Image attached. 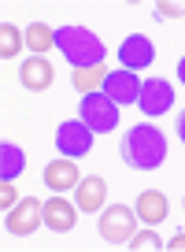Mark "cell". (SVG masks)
Wrapping results in <instances>:
<instances>
[{"label":"cell","instance_id":"obj_6","mask_svg":"<svg viewBox=\"0 0 185 252\" xmlns=\"http://www.w3.org/2000/svg\"><path fill=\"white\" fill-rule=\"evenodd\" d=\"M92 145V126H85L82 119H67V123H60V130H56V149H60V156H85Z\"/></svg>","mask_w":185,"mask_h":252},{"label":"cell","instance_id":"obj_21","mask_svg":"<svg viewBox=\"0 0 185 252\" xmlns=\"http://www.w3.org/2000/svg\"><path fill=\"white\" fill-rule=\"evenodd\" d=\"M15 204H19V189L11 186V182H0V208H4V212H11Z\"/></svg>","mask_w":185,"mask_h":252},{"label":"cell","instance_id":"obj_7","mask_svg":"<svg viewBox=\"0 0 185 252\" xmlns=\"http://www.w3.org/2000/svg\"><path fill=\"white\" fill-rule=\"evenodd\" d=\"M104 96H111V100L123 108V104H137L141 96V78L133 71H126V67H119V71H108V78H104Z\"/></svg>","mask_w":185,"mask_h":252},{"label":"cell","instance_id":"obj_1","mask_svg":"<svg viewBox=\"0 0 185 252\" xmlns=\"http://www.w3.org/2000/svg\"><path fill=\"white\" fill-rule=\"evenodd\" d=\"M123 159L137 171H155V167L167 159V137H163L159 126L137 123L130 126V134L123 141Z\"/></svg>","mask_w":185,"mask_h":252},{"label":"cell","instance_id":"obj_14","mask_svg":"<svg viewBox=\"0 0 185 252\" xmlns=\"http://www.w3.org/2000/svg\"><path fill=\"white\" fill-rule=\"evenodd\" d=\"M133 212H137L141 222H148V226H159V222L167 219L170 204H167V197H163V193H155V189H145V193L137 197V204H133Z\"/></svg>","mask_w":185,"mask_h":252},{"label":"cell","instance_id":"obj_16","mask_svg":"<svg viewBox=\"0 0 185 252\" xmlns=\"http://www.w3.org/2000/svg\"><path fill=\"white\" fill-rule=\"evenodd\" d=\"M104 78H108V71H104V63H96V67H78L70 82H74V89L85 96V93H100Z\"/></svg>","mask_w":185,"mask_h":252},{"label":"cell","instance_id":"obj_11","mask_svg":"<svg viewBox=\"0 0 185 252\" xmlns=\"http://www.w3.org/2000/svg\"><path fill=\"white\" fill-rule=\"evenodd\" d=\"M152 56H155V48H152V41H148L145 33H130V37L119 45V60H123V67L133 71V74H137L141 67H148Z\"/></svg>","mask_w":185,"mask_h":252},{"label":"cell","instance_id":"obj_4","mask_svg":"<svg viewBox=\"0 0 185 252\" xmlns=\"http://www.w3.org/2000/svg\"><path fill=\"white\" fill-rule=\"evenodd\" d=\"M133 234H137V212H133V208H126V204L104 208V215H100V237L104 241L126 245Z\"/></svg>","mask_w":185,"mask_h":252},{"label":"cell","instance_id":"obj_9","mask_svg":"<svg viewBox=\"0 0 185 252\" xmlns=\"http://www.w3.org/2000/svg\"><path fill=\"white\" fill-rule=\"evenodd\" d=\"M78 182H82V171H78V163L70 156H60V159H52V163L45 167V186L52 189V193L78 189Z\"/></svg>","mask_w":185,"mask_h":252},{"label":"cell","instance_id":"obj_23","mask_svg":"<svg viewBox=\"0 0 185 252\" xmlns=\"http://www.w3.org/2000/svg\"><path fill=\"white\" fill-rule=\"evenodd\" d=\"M178 82H182V86H185V56H182V60H178Z\"/></svg>","mask_w":185,"mask_h":252},{"label":"cell","instance_id":"obj_18","mask_svg":"<svg viewBox=\"0 0 185 252\" xmlns=\"http://www.w3.org/2000/svg\"><path fill=\"white\" fill-rule=\"evenodd\" d=\"M23 45H26V33L23 30H15L11 23L0 26V56H4V60H15Z\"/></svg>","mask_w":185,"mask_h":252},{"label":"cell","instance_id":"obj_13","mask_svg":"<svg viewBox=\"0 0 185 252\" xmlns=\"http://www.w3.org/2000/svg\"><path fill=\"white\" fill-rule=\"evenodd\" d=\"M74 193H78V208H82V212H100L104 200H108V182H104L100 174H89V178L78 182Z\"/></svg>","mask_w":185,"mask_h":252},{"label":"cell","instance_id":"obj_24","mask_svg":"<svg viewBox=\"0 0 185 252\" xmlns=\"http://www.w3.org/2000/svg\"><path fill=\"white\" fill-rule=\"evenodd\" d=\"M178 137L185 141V111H182V119H178Z\"/></svg>","mask_w":185,"mask_h":252},{"label":"cell","instance_id":"obj_25","mask_svg":"<svg viewBox=\"0 0 185 252\" xmlns=\"http://www.w3.org/2000/svg\"><path fill=\"white\" fill-rule=\"evenodd\" d=\"M182 204H185V200H182Z\"/></svg>","mask_w":185,"mask_h":252},{"label":"cell","instance_id":"obj_12","mask_svg":"<svg viewBox=\"0 0 185 252\" xmlns=\"http://www.w3.org/2000/svg\"><path fill=\"white\" fill-rule=\"evenodd\" d=\"M19 78H23V86L30 89V93H45L56 82V71H52V63H48L45 56H33V60H26L23 67H19Z\"/></svg>","mask_w":185,"mask_h":252},{"label":"cell","instance_id":"obj_20","mask_svg":"<svg viewBox=\"0 0 185 252\" xmlns=\"http://www.w3.org/2000/svg\"><path fill=\"white\" fill-rule=\"evenodd\" d=\"M155 15L159 19H185V0H159Z\"/></svg>","mask_w":185,"mask_h":252},{"label":"cell","instance_id":"obj_17","mask_svg":"<svg viewBox=\"0 0 185 252\" xmlns=\"http://www.w3.org/2000/svg\"><path fill=\"white\" fill-rule=\"evenodd\" d=\"M26 45H30L37 56H45L48 48H56V30L45 26V23H33L30 30H26Z\"/></svg>","mask_w":185,"mask_h":252},{"label":"cell","instance_id":"obj_22","mask_svg":"<svg viewBox=\"0 0 185 252\" xmlns=\"http://www.w3.org/2000/svg\"><path fill=\"white\" fill-rule=\"evenodd\" d=\"M167 249H178V252H185V234H174V237H170V245H167Z\"/></svg>","mask_w":185,"mask_h":252},{"label":"cell","instance_id":"obj_5","mask_svg":"<svg viewBox=\"0 0 185 252\" xmlns=\"http://www.w3.org/2000/svg\"><path fill=\"white\" fill-rule=\"evenodd\" d=\"M41 222H45V200H37V197H26V200H19L11 212H4V226L15 237L33 234Z\"/></svg>","mask_w":185,"mask_h":252},{"label":"cell","instance_id":"obj_8","mask_svg":"<svg viewBox=\"0 0 185 252\" xmlns=\"http://www.w3.org/2000/svg\"><path fill=\"white\" fill-rule=\"evenodd\" d=\"M170 104H174V89H170V82H163V78L141 82L137 108L145 111V115H163V111H170Z\"/></svg>","mask_w":185,"mask_h":252},{"label":"cell","instance_id":"obj_15","mask_svg":"<svg viewBox=\"0 0 185 252\" xmlns=\"http://www.w3.org/2000/svg\"><path fill=\"white\" fill-rule=\"evenodd\" d=\"M26 171V156L19 145H0V182H15L19 174Z\"/></svg>","mask_w":185,"mask_h":252},{"label":"cell","instance_id":"obj_3","mask_svg":"<svg viewBox=\"0 0 185 252\" xmlns=\"http://www.w3.org/2000/svg\"><path fill=\"white\" fill-rule=\"evenodd\" d=\"M82 123L92 126V134H111L119 126V104L104 93H85L82 96Z\"/></svg>","mask_w":185,"mask_h":252},{"label":"cell","instance_id":"obj_19","mask_svg":"<svg viewBox=\"0 0 185 252\" xmlns=\"http://www.w3.org/2000/svg\"><path fill=\"white\" fill-rule=\"evenodd\" d=\"M159 234H155V230H137V234L130 237V245H126V249H133V252H141V249H159Z\"/></svg>","mask_w":185,"mask_h":252},{"label":"cell","instance_id":"obj_2","mask_svg":"<svg viewBox=\"0 0 185 252\" xmlns=\"http://www.w3.org/2000/svg\"><path fill=\"white\" fill-rule=\"evenodd\" d=\"M56 48L67 56V63H74V71L78 67H96L108 56L104 41L92 30H85V26H60L56 30Z\"/></svg>","mask_w":185,"mask_h":252},{"label":"cell","instance_id":"obj_10","mask_svg":"<svg viewBox=\"0 0 185 252\" xmlns=\"http://www.w3.org/2000/svg\"><path fill=\"white\" fill-rule=\"evenodd\" d=\"M74 222H78V204H70L63 193H52L45 200V226L56 230V234H67Z\"/></svg>","mask_w":185,"mask_h":252}]
</instances>
